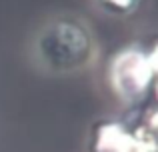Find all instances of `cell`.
I'll use <instances>...</instances> for the list:
<instances>
[{
  "label": "cell",
  "mask_w": 158,
  "mask_h": 152,
  "mask_svg": "<svg viewBox=\"0 0 158 152\" xmlns=\"http://www.w3.org/2000/svg\"><path fill=\"white\" fill-rule=\"evenodd\" d=\"M36 52L46 68L70 72L92 60L94 40L82 20L62 16L44 26L36 40Z\"/></svg>",
  "instance_id": "1"
},
{
  "label": "cell",
  "mask_w": 158,
  "mask_h": 152,
  "mask_svg": "<svg viewBox=\"0 0 158 152\" xmlns=\"http://www.w3.org/2000/svg\"><path fill=\"white\" fill-rule=\"evenodd\" d=\"M154 72V50L146 54L140 48H126L118 52L108 66L110 86L124 102L140 100L150 88Z\"/></svg>",
  "instance_id": "2"
},
{
  "label": "cell",
  "mask_w": 158,
  "mask_h": 152,
  "mask_svg": "<svg viewBox=\"0 0 158 152\" xmlns=\"http://www.w3.org/2000/svg\"><path fill=\"white\" fill-rule=\"evenodd\" d=\"M96 152H144V148L124 126L102 124L96 132Z\"/></svg>",
  "instance_id": "3"
},
{
  "label": "cell",
  "mask_w": 158,
  "mask_h": 152,
  "mask_svg": "<svg viewBox=\"0 0 158 152\" xmlns=\"http://www.w3.org/2000/svg\"><path fill=\"white\" fill-rule=\"evenodd\" d=\"M98 6L112 16H130L138 10L142 0H96Z\"/></svg>",
  "instance_id": "4"
}]
</instances>
